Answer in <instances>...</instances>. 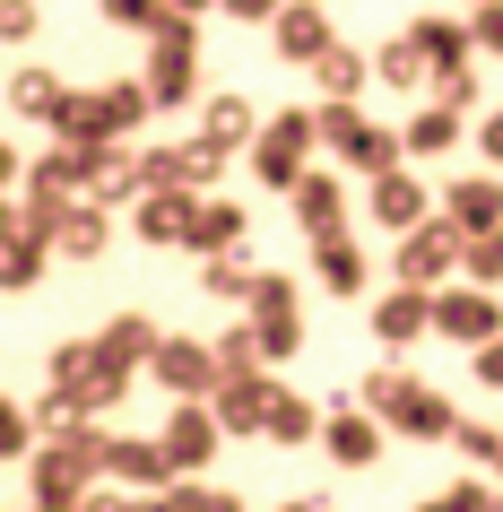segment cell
<instances>
[{"label":"cell","instance_id":"obj_1","mask_svg":"<svg viewBox=\"0 0 503 512\" xmlns=\"http://www.w3.org/2000/svg\"><path fill=\"white\" fill-rule=\"evenodd\" d=\"M321 139V113H278V122H269L261 131V148H252V174H261V183H304V148H313Z\"/></svg>","mask_w":503,"mask_h":512},{"label":"cell","instance_id":"obj_2","mask_svg":"<svg viewBox=\"0 0 503 512\" xmlns=\"http://www.w3.org/2000/svg\"><path fill=\"white\" fill-rule=\"evenodd\" d=\"M365 408H382V417L408 426V434H451V408L434 400V391H417L408 374H373L365 382Z\"/></svg>","mask_w":503,"mask_h":512},{"label":"cell","instance_id":"obj_3","mask_svg":"<svg viewBox=\"0 0 503 512\" xmlns=\"http://www.w3.org/2000/svg\"><path fill=\"white\" fill-rule=\"evenodd\" d=\"M191 87H200V44H191V27L174 18V27H157V53H148V96H157V105H183Z\"/></svg>","mask_w":503,"mask_h":512},{"label":"cell","instance_id":"obj_4","mask_svg":"<svg viewBox=\"0 0 503 512\" xmlns=\"http://www.w3.org/2000/svg\"><path fill=\"white\" fill-rule=\"evenodd\" d=\"M460 226H451V217H434V226H408V243H399V278H408V287H434V278L451 270V261H460Z\"/></svg>","mask_w":503,"mask_h":512},{"label":"cell","instance_id":"obj_5","mask_svg":"<svg viewBox=\"0 0 503 512\" xmlns=\"http://www.w3.org/2000/svg\"><path fill=\"white\" fill-rule=\"evenodd\" d=\"M434 330H451V339H477V348H486V339H495V296H486V287H443V296H434Z\"/></svg>","mask_w":503,"mask_h":512},{"label":"cell","instance_id":"obj_6","mask_svg":"<svg viewBox=\"0 0 503 512\" xmlns=\"http://www.w3.org/2000/svg\"><path fill=\"white\" fill-rule=\"evenodd\" d=\"M157 374L174 382V391H217L226 356H217V348H200V339H157Z\"/></svg>","mask_w":503,"mask_h":512},{"label":"cell","instance_id":"obj_7","mask_svg":"<svg viewBox=\"0 0 503 512\" xmlns=\"http://www.w3.org/2000/svg\"><path fill=\"white\" fill-rule=\"evenodd\" d=\"M269 27H278V53H287V61H321V53H330V18H321V0H287Z\"/></svg>","mask_w":503,"mask_h":512},{"label":"cell","instance_id":"obj_8","mask_svg":"<svg viewBox=\"0 0 503 512\" xmlns=\"http://www.w3.org/2000/svg\"><path fill=\"white\" fill-rule=\"evenodd\" d=\"M451 226H460V235H503V183L495 174L451 183Z\"/></svg>","mask_w":503,"mask_h":512},{"label":"cell","instance_id":"obj_9","mask_svg":"<svg viewBox=\"0 0 503 512\" xmlns=\"http://www.w3.org/2000/svg\"><path fill=\"white\" fill-rule=\"evenodd\" d=\"M373 217L391 226V235H408V226H425V191H417V174H373Z\"/></svg>","mask_w":503,"mask_h":512},{"label":"cell","instance_id":"obj_10","mask_svg":"<svg viewBox=\"0 0 503 512\" xmlns=\"http://www.w3.org/2000/svg\"><path fill=\"white\" fill-rule=\"evenodd\" d=\"M191 226H200L191 191H148V209H139V235L148 243H191Z\"/></svg>","mask_w":503,"mask_h":512},{"label":"cell","instance_id":"obj_11","mask_svg":"<svg viewBox=\"0 0 503 512\" xmlns=\"http://www.w3.org/2000/svg\"><path fill=\"white\" fill-rule=\"evenodd\" d=\"M295 217H304V235L313 243H339V183H330V174H304V183H295Z\"/></svg>","mask_w":503,"mask_h":512},{"label":"cell","instance_id":"obj_12","mask_svg":"<svg viewBox=\"0 0 503 512\" xmlns=\"http://www.w3.org/2000/svg\"><path fill=\"white\" fill-rule=\"evenodd\" d=\"M425 322H434V296H425V287H408V278L373 304V330H382V339H417Z\"/></svg>","mask_w":503,"mask_h":512},{"label":"cell","instance_id":"obj_13","mask_svg":"<svg viewBox=\"0 0 503 512\" xmlns=\"http://www.w3.org/2000/svg\"><path fill=\"white\" fill-rule=\"evenodd\" d=\"M469 44H477V35H469V27H451V18H425V27H417L425 70H469Z\"/></svg>","mask_w":503,"mask_h":512},{"label":"cell","instance_id":"obj_14","mask_svg":"<svg viewBox=\"0 0 503 512\" xmlns=\"http://www.w3.org/2000/svg\"><path fill=\"white\" fill-rule=\"evenodd\" d=\"M313 79H321V96H330V105H347V96L365 87V61L347 53V44H330V53L313 61Z\"/></svg>","mask_w":503,"mask_h":512},{"label":"cell","instance_id":"obj_15","mask_svg":"<svg viewBox=\"0 0 503 512\" xmlns=\"http://www.w3.org/2000/svg\"><path fill=\"white\" fill-rule=\"evenodd\" d=\"M235 235H243V209H235V200H200L191 243H200V252H235Z\"/></svg>","mask_w":503,"mask_h":512},{"label":"cell","instance_id":"obj_16","mask_svg":"<svg viewBox=\"0 0 503 512\" xmlns=\"http://www.w3.org/2000/svg\"><path fill=\"white\" fill-rule=\"evenodd\" d=\"M451 139H460V113L434 105V113H417V122H408V157H443Z\"/></svg>","mask_w":503,"mask_h":512},{"label":"cell","instance_id":"obj_17","mask_svg":"<svg viewBox=\"0 0 503 512\" xmlns=\"http://www.w3.org/2000/svg\"><path fill=\"white\" fill-rule=\"evenodd\" d=\"M321 434H330V452H339V460H373V443H382V434H373V417H365V408H347V417H330V426H321Z\"/></svg>","mask_w":503,"mask_h":512},{"label":"cell","instance_id":"obj_18","mask_svg":"<svg viewBox=\"0 0 503 512\" xmlns=\"http://www.w3.org/2000/svg\"><path fill=\"white\" fill-rule=\"evenodd\" d=\"M61 252H79V261H87V252H105V209H61Z\"/></svg>","mask_w":503,"mask_h":512},{"label":"cell","instance_id":"obj_19","mask_svg":"<svg viewBox=\"0 0 503 512\" xmlns=\"http://www.w3.org/2000/svg\"><path fill=\"white\" fill-rule=\"evenodd\" d=\"M9 96H18V113H61V105H70V87H61L53 70H18Z\"/></svg>","mask_w":503,"mask_h":512},{"label":"cell","instance_id":"obj_20","mask_svg":"<svg viewBox=\"0 0 503 512\" xmlns=\"http://www.w3.org/2000/svg\"><path fill=\"white\" fill-rule=\"evenodd\" d=\"M373 79H391V87H417V79H425V53H417V35H399V44H382V61H373Z\"/></svg>","mask_w":503,"mask_h":512},{"label":"cell","instance_id":"obj_21","mask_svg":"<svg viewBox=\"0 0 503 512\" xmlns=\"http://www.w3.org/2000/svg\"><path fill=\"white\" fill-rule=\"evenodd\" d=\"M105 18H113V27L157 35V27H174V0H105Z\"/></svg>","mask_w":503,"mask_h":512},{"label":"cell","instance_id":"obj_22","mask_svg":"<svg viewBox=\"0 0 503 512\" xmlns=\"http://www.w3.org/2000/svg\"><path fill=\"white\" fill-rule=\"evenodd\" d=\"M209 443H217V426L200 417V408H183V417H174V443H165V452H174V460H209Z\"/></svg>","mask_w":503,"mask_h":512},{"label":"cell","instance_id":"obj_23","mask_svg":"<svg viewBox=\"0 0 503 512\" xmlns=\"http://www.w3.org/2000/svg\"><path fill=\"white\" fill-rule=\"evenodd\" d=\"M243 131H252V105H243V96H217L209 105V139L217 148H243Z\"/></svg>","mask_w":503,"mask_h":512},{"label":"cell","instance_id":"obj_24","mask_svg":"<svg viewBox=\"0 0 503 512\" xmlns=\"http://www.w3.org/2000/svg\"><path fill=\"white\" fill-rule=\"evenodd\" d=\"M313 252H321V278H330V296H347V287L365 278V261L347 252V235H339V243H313Z\"/></svg>","mask_w":503,"mask_h":512},{"label":"cell","instance_id":"obj_25","mask_svg":"<svg viewBox=\"0 0 503 512\" xmlns=\"http://www.w3.org/2000/svg\"><path fill=\"white\" fill-rule=\"evenodd\" d=\"M148 105H157L148 87H105V131H131V122H139Z\"/></svg>","mask_w":503,"mask_h":512},{"label":"cell","instance_id":"obj_26","mask_svg":"<svg viewBox=\"0 0 503 512\" xmlns=\"http://www.w3.org/2000/svg\"><path fill=\"white\" fill-rule=\"evenodd\" d=\"M269 434H278V443H304V434H313V408L278 391V408H269Z\"/></svg>","mask_w":503,"mask_h":512},{"label":"cell","instance_id":"obj_27","mask_svg":"<svg viewBox=\"0 0 503 512\" xmlns=\"http://www.w3.org/2000/svg\"><path fill=\"white\" fill-rule=\"evenodd\" d=\"M399 148H408V139H391V131H365L356 148H347V157L365 165V174H391V157H399Z\"/></svg>","mask_w":503,"mask_h":512},{"label":"cell","instance_id":"obj_28","mask_svg":"<svg viewBox=\"0 0 503 512\" xmlns=\"http://www.w3.org/2000/svg\"><path fill=\"white\" fill-rule=\"evenodd\" d=\"M469 35H477V53H503V0H477Z\"/></svg>","mask_w":503,"mask_h":512},{"label":"cell","instance_id":"obj_29","mask_svg":"<svg viewBox=\"0 0 503 512\" xmlns=\"http://www.w3.org/2000/svg\"><path fill=\"white\" fill-rule=\"evenodd\" d=\"M321 139H330V148H356V139H365V122H356L347 105H321Z\"/></svg>","mask_w":503,"mask_h":512},{"label":"cell","instance_id":"obj_30","mask_svg":"<svg viewBox=\"0 0 503 512\" xmlns=\"http://www.w3.org/2000/svg\"><path fill=\"white\" fill-rule=\"evenodd\" d=\"M209 296H252V278H243V261H226V252H217V261H209Z\"/></svg>","mask_w":503,"mask_h":512},{"label":"cell","instance_id":"obj_31","mask_svg":"<svg viewBox=\"0 0 503 512\" xmlns=\"http://www.w3.org/2000/svg\"><path fill=\"white\" fill-rule=\"evenodd\" d=\"M434 87H443V105H451V113H469V105H477V79H469V70H434Z\"/></svg>","mask_w":503,"mask_h":512},{"label":"cell","instance_id":"obj_32","mask_svg":"<svg viewBox=\"0 0 503 512\" xmlns=\"http://www.w3.org/2000/svg\"><path fill=\"white\" fill-rule=\"evenodd\" d=\"M0 35L27 44V35H35V0H0Z\"/></svg>","mask_w":503,"mask_h":512},{"label":"cell","instance_id":"obj_33","mask_svg":"<svg viewBox=\"0 0 503 512\" xmlns=\"http://www.w3.org/2000/svg\"><path fill=\"white\" fill-rule=\"evenodd\" d=\"M287 304H295L287 278H252V313H287Z\"/></svg>","mask_w":503,"mask_h":512},{"label":"cell","instance_id":"obj_34","mask_svg":"<svg viewBox=\"0 0 503 512\" xmlns=\"http://www.w3.org/2000/svg\"><path fill=\"white\" fill-rule=\"evenodd\" d=\"M217 9H226V18H278L287 0H217Z\"/></svg>","mask_w":503,"mask_h":512},{"label":"cell","instance_id":"obj_35","mask_svg":"<svg viewBox=\"0 0 503 512\" xmlns=\"http://www.w3.org/2000/svg\"><path fill=\"white\" fill-rule=\"evenodd\" d=\"M477 148H486V165H503V113H486V131H477Z\"/></svg>","mask_w":503,"mask_h":512},{"label":"cell","instance_id":"obj_36","mask_svg":"<svg viewBox=\"0 0 503 512\" xmlns=\"http://www.w3.org/2000/svg\"><path fill=\"white\" fill-rule=\"evenodd\" d=\"M425 512H486V504H477V486H451L443 504H425Z\"/></svg>","mask_w":503,"mask_h":512},{"label":"cell","instance_id":"obj_37","mask_svg":"<svg viewBox=\"0 0 503 512\" xmlns=\"http://www.w3.org/2000/svg\"><path fill=\"white\" fill-rule=\"evenodd\" d=\"M477 374H486V382H503V330L486 339V356H477Z\"/></svg>","mask_w":503,"mask_h":512},{"label":"cell","instance_id":"obj_38","mask_svg":"<svg viewBox=\"0 0 503 512\" xmlns=\"http://www.w3.org/2000/svg\"><path fill=\"white\" fill-rule=\"evenodd\" d=\"M9 443H18V408H0V452H9Z\"/></svg>","mask_w":503,"mask_h":512},{"label":"cell","instance_id":"obj_39","mask_svg":"<svg viewBox=\"0 0 503 512\" xmlns=\"http://www.w3.org/2000/svg\"><path fill=\"white\" fill-rule=\"evenodd\" d=\"M0 183H9V148H0Z\"/></svg>","mask_w":503,"mask_h":512},{"label":"cell","instance_id":"obj_40","mask_svg":"<svg viewBox=\"0 0 503 512\" xmlns=\"http://www.w3.org/2000/svg\"><path fill=\"white\" fill-rule=\"evenodd\" d=\"M174 9H200V0H174Z\"/></svg>","mask_w":503,"mask_h":512},{"label":"cell","instance_id":"obj_41","mask_svg":"<svg viewBox=\"0 0 503 512\" xmlns=\"http://www.w3.org/2000/svg\"><path fill=\"white\" fill-rule=\"evenodd\" d=\"M0 226H9V209H0Z\"/></svg>","mask_w":503,"mask_h":512},{"label":"cell","instance_id":"obj_42","mask_svg":"<svg viewBox=\"0 0 503 512\" xmlns=\"http://www.w3.org/2000/svg\"><path fill=\"white\" fill-rule=\"evenodd\" d=\"M295 512H313V504H295Z\"/></svg>","mask_w":503,"mask_h":512}]
</instances>
